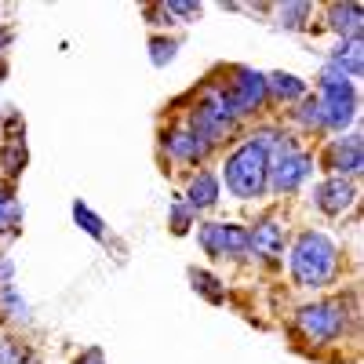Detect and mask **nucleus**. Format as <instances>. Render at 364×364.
<instances>
[{
	"mask_svg": "<svg viewBox=\"0 0 364 364\" xmlns=\"http://www.w3.org/2000/svg\"><path fill=\"white\" fill-rule=\"evenodd\" d=\"M233 124V109H230V99H226V91L223 87H204V99L197 102L193 109V120H190V132L197 139H204L208 146L211 142H219Z\"/></svg>",
	"mask_w": 364,
	"mask_h": 364,
	"instance_id": "obj_5",
	"label": "nucleus"
},
{
	"mask_svg": "<svg viewBox=\"0 0 364 364\" xmlns=\"http://www.w3.org/2000/svg\"><path fill=\"white\" fill-rule=\"evenodd\" d=\"M269 149H273V157L266 161V182H269V186L277 190V193L299 190L302 178H306L310 168H314L310 154H302L295 142H284V139H277Z\"/></svg>",
	"mask_w": 364,
	"mask_h": 364,
	"instance_id": "obj_4",
	"label": "nucleus"
},
{
	"mask_svg": "<svg viewBox=\"0 0 364 364\" xmlns=\"http://www.w3.org/2000/svg\"><path fill=\"white\" fill-rule=\"evenodd\" d=\"M193 288L204 291L211 302H223V288H219V281L211 277V273H204V269H193Z\"/></svg>",
	"mask_w": 364,
	"mask_h": 364,
	"instance_id": "obj_21",
	"label": "nucleus"
},
{
	"mask_svg": "<svg viewBox=\"0 0 364 364\" xmlns=\"http://www.w3.org/2000/svg\"><path fill=\"white\" fill-rule=\"evenodd\" d=\"M336 245L324 237V233H299L295 248H291V273L302 288H321L331 281V273H336Z\"/></svg>",
	"mask_w": 364,
	"mask_h": 364,
	"instance_id": "obj_1",
	"label": "nucleus"
},
{
	"mask_svg": "<svg viewBox=\"0 0 364 364\" xmlns=\"http://www.w3.org/2000/svg\"><path fill=\"white\" fill-rule=\"evenodd\" d=\"M0 161H4V168H8V175L15 178V175L22 171V164H26V149H22V146L15 142V146H8V149H4V157H0Z\"/></svg>",
	"mask_w": 364,
	"mask_h": 364,
	"instance_id": "obj_23",
	"label": "nucleus"
},
{
	"mask_svg": "<svg viewBox=\"0 0 364 364\" xmlns=\"http://www.w3.org/2000/svg\"><path fill=\"white\" fill-rule=\"evenodd\" d=\"M164 146H168V154H171V157L190 161V164L204 161V154H208V142L197 139L190 128H175V132H168V135H164Z\"/></svg>",
	"mask_w": 364,
	"mask_h": 364,
	"instance_id": "obj_11",
	"label": "nucleus"
},
{
	"mask_svg": "<svg viewBox=\"0 0 364 364\" xmlns=\"http://www.w3.org/2000/svg\"><path fill=\"white\" fill-rule=\"evenodd\" d=\"M219 200V178L211 171H200L193 182H190V211H200V208H211Z\"/></svg>",
	"mask_w": 364,
	"mask_h": 364,
	"instance_id": "obj_14",
	"label": "nucleus"
},
{
	"mask_svg": "<svg viewBox=\"0 0 364 364\" xmlns=\"http://www.w3.org/2000/svg\"><path fill=\"white\" fill-rule=\"evenodd\" d=\"M295 120L299 124H306V128H324V120H321V102H317V95L314 99H306L299 109H295Z\"/></svg>",
	"mask_w": 364,
	"mask_h": 364,
	"instance_id": "obj_20",
	"label": "nucleus"
},
{
	"mask_svg": "<svg viewBox=\"0 0 364 364\" xmlns=\"http://www.w3.org/2000/svg\"><path fill=\"white\" fill-rule=\"evenodd\" d=\"M8 41H11V33H8V29H0V51L8 48Z\"/></svg>",
	"mask_w": 364,
	"mask_h": 364,
	"instance_id": "obj_29",
	"label": "nucleus"
},
{
	"mask_svg": "<svg viewBox=\"0 0 364 364\" xmlns=\"http://www.w3.org/2000/svg\"><path fill=\"white\" fill-rule=\"evenodd\" d=\"M171 223H175V233H186V230H190V208L175 204V211H171Z\"/></svg>",
	"mask_w": 364,
	"mask_h": 364,
	"instance_id": "obj_26",
	"label": "nucleus"
},
{
	"mask_svg": "<svg viewBox=\"0 0 364 364\" xmlns=\"http://www.w3.org/2000/svg\"><path fill=\"white\" fill-rule=\"evenodd\" d=\"M317 102H321V120L324 128H346L357 117V87L350 77H343L339 70H324L321 73V87H317Z\"/></svg>",
	"mask_w": 364,
	"mask_h": 364,
	"instance_id": "obj_3",
	"label": "nucleus"
},
{
	"mask_svg": "<svg viewBox=\"0 0 364 364\" xmlns=\"http://www.w3.org/2000/svg\"><path fill=\"white\" fill-rule=\"evenodd\" d=\"M164 11H168V15H178V18H197V15H200V4H182V0H168Z\"/></svg>",
	"mask_w": 364,
	"mask_h": 364,
	"instance_id": "obj_25",
	"label": "nucleus"
},
{
	"mask_svg": "<svg viewBox=\"0 0 364 364\" xmlns=\"http://www.w3.org/2000/svg\"><path fill=\"white\" fill-rule=\"evenodd\" d=\"M266 91H273L277 99H302L306 95V80H299L295 73H269Z\"/></svg>",
	"mask_w": 364,
	"mask_h": 364,
	"instance_id": "obj_16",
	"label": "nucleus"
},
{
	"mask_svg": "<svg viewBox=\"0 0 364 364\" xmlns=\"http://www.w3.org/2000/svg\"><path fill=\"white\" fill-rule=\"evenodd\" d=\"M266 146H259L255 139H248L240 149H233V157L226 161L223 168V178H226V190L240 200H252L266 190Z\"/></svg>",
	"mask_w": 364,
	"mask_h": 364,
	"instance_id": "obj_2",
	"label": "nucleus"
},
{
	"mask_svg": "<svg viewBox=\"0 0 364 364\" xmlns=\"http://www.w3.org/2000/svg\"><path fill=\"white\" fill-rule=\"evenodd\" d=\"M73 219H77V226H80L87 237L102 240V233H106V230H102V219H99L95 211H91V208L84 204V200H73Z\"/></svg>",
	"mask_w": 364,
	"mask_h": 364,
	"instance_id": "obj_17",
	"label": "nucleus"
},
{
	"mask_svg": "<svg viewBox=\"0 0 364 364\" xmlns=\"http://www.w3.org/2000/svg\"><path fill=\"white\" fill-rule=\"evenodd\" d=\"M22 223V208L18 200L8 193V190H0V230H15Z\"/></svg>",
	"mask_w": 364,
	"mask_h": 364,
	"instance_id": "obj_18",
	"label": "nucleus"
},
{
	"mask_svg": "<svg viewBox=\"0 0 364 364\" xmlns=\"http://www.w3.org/2000/svg\"><path fill=\"white\" fill-rule=\"evenodd\" d=\"M310 15V4H284L281 8V26L288 29H302V18Z\"/></svg>",
	"mask_w": 364,
	"mask_h": 364,
	"instance_id": "obj_22",
	"label": "nucleus"
},
{
	"mask_svg": "<svg viewBox=\"0 0 364 364\" xmlns=\"http://www.w3.org/2000/svg\"><path fill=\"white\" fill-rule=\"evenodd\" d=\"M248 245H252L255 255H262V259H281V252H284V230L273 223V219H262V223L248 233Z\"/></svg>",
	"mask_w": 364,
	"mask_h": 364,
	"instance_id": "obj_12",
	"label": "nucleus"
},
{
	"mask_svg": "<svg viewBox=\"0 0 364 364\" xmlns=\"http://www.w3.org/2000/svg\"><path fill=\"white\" fill-rule=\"evenodd\" d=\"M77 364H106V360H102V350H87L77 357Z\"/></svg>",
	"mask_w": 364,
	"mask_h": 364,
	"instance_id": "obj_28",
	"label": "nucleus"
},
{
	"mask_svg": "<svg viewBox=\"0 0 364 364\" xmlns=\"http://www.w3.org/2000/svg\"><path fill=\"white\" fill-rule=\"evenodd\" d=\"M0 364H26V350L15 339H0Z\"/></svg>",
	"mask_w": 364,
	"mask_h": 364,
	"instance_id": "obj_24",
	"label": "nucleus"
},
{
	"mask_svg": "<svg viewBox=\"0 0 364 364\" xmlns=\"http://www.w3.org/2000/svg\"><path fill=\"white\" fill-rule=\"evenodd\" d=\"M200 245H204L208 255H215V259L252 252L248 230H245V226H233V223H208V226L200 230Z\"/></svg>",
	"mask_w": 364,
	"mask_h": 364,
	"instance_id": "obj_8",
	"label": "nucleus"
},
{
	"mask_svg": "<svg viewBox=\"0 0 364 364\" xmlns=\"http://www.w3.org/2000/svg\"><path fill=\"white\" fill-rule=\"evenodd\" d=\"M343 328H346V314H343V306H336V302H314V306L299 310V331L310 343L336 339Z\"/></svg>",
	"mask_w": 364,
	"mask_h": 364,
	"instance_id": "obj_6",
	"label": "nucleus"
},
{
	"mask_svg": "<svg viewBox=\"0 0 364 364\" xmlns=\"http://www.w3.org/2000/svg\"><path fill=\"white\" fill-rule=\"evenodd\" d=\"M328 164L336 168L343 178H346V175H360V168H364V157H360V135H350V139L331 142V149H328Z\"/></svg>",
	"mask_w": 364,
	"mask_h": 364,
	"instance_id": "obj_10",
	"label": "nucleus"
},
{
	"mask_svg": "<svg viewBox=\"0 0 364 364\" xmlns=\"http://www.w3.org/2000/svg\"><path fill=\"white\" fill-rule=\"evenodd\" d=\"M357 190H353V182L343 178V175H331L321 182V190H317V204L321 211H328V215H343V211L353 204Z\"/></svg>",
	"mask_w": 364,
	"mask_h": 364,
	"instance_id": "obj_9",
	"label": "nucleus"
},
{
	"mask_svg": "<svg viewBox=\"0 0 364 364\" xmlns=\"http://www.w3.org/2000/svg\"><path fill=\"white\" fill-rule=\"evenodd\" d=\"M360 63H364V55H360V41H346L336 48V55H331V70H339L343 77L357 80L360 77Z\"/></svg>",
	"mask_w": 364,
	"mask_h": 364,
	"instance_id": "obj_15",
	"label": "nucleus"
},
{
	"mask_svg": "<svg viewBox=\"0 0 364 364\" xmlns=\"http://www.w3.org/2000/svg\"><path fill=\"white\" fill-rule=\"evenodd\" d=\"M331 29L346 41H360V4H336L331 8Z\"/></svg>",
	"mask_w": 364,
	"mask_h": 364,
	"instance_id": "obj_13",
	"label": "nucleus"
},
{
	"mask_svg": "<svg viewBox=\"0 0 364 364\" xmlns=\"http://www.w3.org/2000/svg\"><path fill=\"white\" fill-rule=\"evenodd\" d=\"M0 317H26V299L11 284L0 288Z\"/></svg>",
	"mask_w": 364,
	"mask_h": 364,
	"instance_id": "obj_19",
	"label": "nucleus"
},
{
	"mask_svg": "<svg viewBox=\"0 0 364 364\" xmlns=\"http://www.w3.org/2000/svg\"><path fill=\"white\" fill-rule=\"evenodd\" d=\"M226 91V99H230V109H233V117H240V113H255L262 102H266V77L262 73H255V70H233V80H230V87H223Z\"/></svg>",
	"mask_w": 364,
	"mask_h": 364,
	"instance_id": "obj_7",
	"label": "nucleus"
},
{
	"mask_svg": "<svg viewBox=\"0 0 364 364\" xmlns=\"http://www.w3.org/2000/svg\"><path fill=\"white\" fill-rule=\"evenodd\" d=\"M171 48H175L171 41H154V63L157 66H164L168 58H171Z\"/></svg>",
	"mask_w": 364,
	"mask_h": 364,
	"instance_id": "obj_27",
	"label": "nucleus"
}]
</instances>
